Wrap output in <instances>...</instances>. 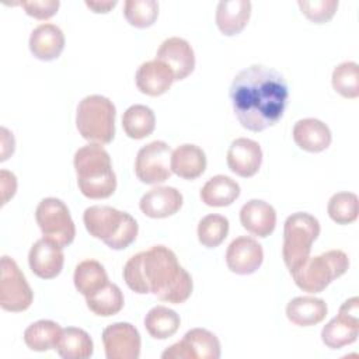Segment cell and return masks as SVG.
<instances>
[{
  "label": "cell",
  "instance_id": "cell-17",
  "mask_svg": "<svg viewBox=\"0 0 359 359\" xmlns=\"http://www.w3.org/2000/svg\"><path fill=\"white\" fill-rule=\"evenodd\" d=\"M240 222L248 233L265 238L275 230L276 212L268 202L251 199L241 206Z\"/></svg>",
  "mask_w": 359,
  "mask_h": 359
},
{
  "label": "cell",
  "instance_id": "cell-21",
  "mask_svg": "<svg viewBox=\"0 0 359 359\" xmlns=\"http://www.w3.org/2000/svg\"><path fill=\"white\" fill-rule=\"evenodd\" d=\"M251 15V1L222 0L216 8V25L226 36L240 34Z\"/></svg>",
  "mask_w": 359,
  "mask_h": 359
},
{
  "label": "cell",
  "instance_id": "cell-25",
  "mask_svg": "<svg viewBox=\"0 0 359 359\" xmlns=\"http://www.w3.org/2000/svg\"><path fill=\"white\" fill-rule=\"evenodd\" d=\"M240 185L227 175H215L201 188V199L205 205L223 208L231 205L240 196Z\"/></svg>",
  "mask_w": 359,
  "mask_h": 359
},
{
  "label": "cell",
  "instance_id": "cell-2",
  "mask_svg": "<svg viewBox=\"0 0 359 359\" xmlns=\"http://www.w3.org/2000/svg\"><path fill=\"white\" fill-rule=\"evenodd\" d=\"M122 275L135 293H153L157 299L172 304L187 302L194 287L191 275L178 264L177 255L164 245H153L130 257Z\"/></svg>",
  "mask_w": 359,
  "mask_h": 359
},
{
  "label": "cell",
  "instance_id": "cell-23",
  "mask_svg": "<svg viewBox=\"0 0 359 359\" xmlns=\"http://www.w3.org/2000/svg\"><path fill=\"white\" fill-rule=\"evenodd\" d=\"M328 313L327 303L320 297L299 296L286 306L287 320L299 327H310L321 323Z\"/></svg>",
  "mask_w": 359,
  "mask_h": 359
},
{
  "label": "cell",
  "instance_id": "cell-11",
  "mask_svg": "<svg viewBox=\"0 0 359 359\" xmlns=\"http://www.w3.org/2000/svg\"><path fill=\"white\" fill-rule=\"evenodd\" d=\"M102 344L107 359H137L142 339L130 323H114L104 328Z\"/></svg>",
  "mask_w": 359,
  "mask_h": 359
},
{
  "label": "cell",
  "instance_id": "cell-19",
  "mask_svg": "<svg viewBox=\"0 0 359 359\" xmlns=\"http://www.w3.org/2000/svg\"><path fill=\"white\" fill-rule=\"evenodd\" d=\"M293 140L304 151L320 153L331 144L332 135L330 128L320 119L304 118L293 126Z\"/></svg>",
  "mask_w": 359,
  "mask_h": 359
},
{
  "label": "cell",
  "instance_id": "cell-12",
  "mask_svg": "<svg viewBox=\"0 0 359 359\" xmlns=\"http://www.w3.org/2000/svg\"><path fill=\"white\" fill-rule=\"evenodd\" d=\"M264 261L262 245L252 237L234 238L226 251L227 268L237 275L254 273Z\"/></svg>",
  "mask_w": 359,
  "mask_h": 359
},
{
  "label": "cell",
  "instance_id": "cell-31",
  "mask_svg": "<svg viewBox=\"0 0 359 359\" xmlns=\"http://www.w3.org/2000/svg\"><path fill=\"white\" fill-rule=\"evenodd\" d=\"M87 307L101 317H111L118 314L123 307V294L118 285L108 282L102 289L86 297Z\"/></svg>",
  "mask_w": 359,
  "mask_h": 359
},
{
  "label": "cell",
  "instance_id": "cell-22",
  "mask_svg": "<svg viewBox=\"0 0 359 359\" xmlns=\"http://www.w3.org/2000/svg\"><path fill=\"white\" fill-rule=\"evenodd\" d=\"M206 170V156L205 151L191 143L178 146L171 153V171L184 178L195 180L201 177Z\"/></svg>",
  "mask_w": 359,
  "mask_h": 359
},
{
  "label": "cell",
  "instance_id": "cell-13",
  "mask_svg": "<svg viewBox=\"0 0 359 359\" xmlns=\"http://www.w3.org/2000/svg\"><path fill=\"white\" fill-rule=\"evenodd\" d=\"M156 59L170 67L174 80H184L195 69V53L188 41L180 36H171L161 42Z\"/></svg>",
  "mask_w": 359,
  "mask_h": 359
},
{
  "label": "cell",
  "instance_id": "cell-34",
  "mask_svg": "<svg viewBox=\"0 0 359 359\" xmlns=\"http://www.w3.org/2000/svg\"><path fill=\"white\" fill-rule=\"evenodd\" d=\"M327 212L337 224L353 223L359 213L358 196L352 192H337L330 198Z\"/></svg>",
  "mask_w": 359,
  "mask_h": 359
},
{
  "label": "cell",
  "instance_id": "cell-15",
  "mask_svg": "<svg viewBox=\"0 0 359 359\" xmlns=\"http://www.w3.org/2000/svg\"><path fill=\"white\" fill-rule=\"evenodd\" d=\"M226 160L231 172L243 178H250L258 172L262 164V150L258 142L238 137L231 142Z\"/></svg>",
  "mask_w": 359,
  "mask_h": 359
},
{
  "label": "cell",
  "instance_id": "cell-41",
  "mask_svg": "<svg viewBox=\"0 0 359 359\" xmlns=\"http://www.w3.org/2000/svg\"><path fill=\"white\" fill-rule=\"evenodd\" d=\"M0 133H1V157H0V160L4 161V160L8 158L10 154L14 153L15 140H14L13 133L7 128H4V126H1Z\"/></svg>",
  "mask_w": 359,
  "mask_h": 359
},
{
  "label": "cell",
  "instance_id": "cell-29",
  "mask_svg": "<svg viewBox=\"0 0 359 359\" xmlns=\"http://www.w3.org/2000/svg\"><path fill=\"white\" fill-rule=\"evenodd\" d=\"M122 128L130 139L139 140L147 137L156 128L154 112L146 105L135 104L123 112Z\"/></svg>",
  "mask_w": 359,
  "mask_h": 359
},
{
  "label": "cell",
  "instance_id": "cell-5",
  "mask_svg": "<svg viewBox=\"0 0 359 359\" xmlns=\"http://www.w3.org/2000/svg\"><path fill=\"white\" fill-rule=\"evenodd\" d=\"M115 115L116 109L109 98L87 95L77 105L76 128L86 140L108 144L115 136Z\"/></svg>",
  "mask_w": 359,
  "mask_h": 359
},
{
  "label": "cell",
  "instance_id": "cell-14",
  "mask_svg": "<svg viewBox=\"0 0 359 359\" xmlns=\"http://www.w3.org/2000/svg\"><path fill=\"white\" fill-rule=\"evenodd\" d=\"M31 271L41 279L56 278L65 264V254L60 245L42 237L34 243L28 254Z\"/></svg>",
  "mask_w": 359,
  "mask_h": 359
},
{
  "label": "cell",
  "instance_id": "cell-26",
  "mask_svg": "<svg viewBox=\"0 0 359 359\" xmlns=\"http://www.w3.org/2000/svg\"><path fill=\"white\" fill-rule=\"evenodd\" d=\"M55 349L63 359H86L93 355L94 345L91 337L84 330L67 327L62 330Z\"/></svg>",
  "mask_w": 359,
  "mask_h": 359
},
{
  "label": "cell",
  "instance_id": "cell-39",
  "mask_svg": "<svg viewBox=\"0 0 359 359\" xmlns=\"http://www.w3.org/2000/svg\"><path fill=\"white\" fill-rule=\"evenodd\" d=\"M0 189H1V205H6L17 191V178L7 170L0 171Z\"/></svg>",
  "mask_w": 359,
  "mask_h": 359
},
{
  "label": "cell",
  "instance_id": "cell-28",
  "mask_svg": "<svg viewBox=\"0 0 359 359\" xmlns=\"http://www.w3.org/2000/svg\"><path fill=\"white\" fill-rule=\"evenodd\" d=\"M62 334V328L52 320H39L32 323L24 331L25 345L35 352L55 349Z\"/></svg>",
  "mask_w": 359,
  "mask_h": 359
},
{
  "label": "cell",
  "instance_id": "cell-6",
  "mask_svg": "<svg viewBox=\"0 0 359 359\" xmlns=\"http://www.w3.org/2000/svg\"><path fill=\"white\" fill-rule=\"evenodd\" d=\"M349 268V258L341 250H330L309 257L299 268L290 272L294 283L304 292L320 293L334 279L342 276Z\"/></svg>",
  "mask_w": 359,
  "mask_h": 359
},
{
  "label": "cell",
  "instance_id": "cell-1",
  "mask_svg": "<svg viewBox=\"0 0 359 359\" xmlns=\"http://www.w3.org/2000/svg\"><path fill=\"white\" fill-rule=\"evenodd\" d=\"M229 94L241 126L251 132H262L283 116L289 88L278 70L264 65H251L236 74Z\"/></svg>",
  "mask_w": 359,
  "mask_h": 359
},
{
  "label": "cell",
  "instance_id": "cell-42",
  "mask_svg": "<svg viewBox=\"0 0 359 359\" xmlns=\"http://www.w3.org/2000/svg\"><path fill=\"white\" fill-rule=\"evenodd\" d=\"M339 313L352 317V318H359V299L358 296H353L342 303L339 307Z\"/></svg>",
  "mask_w": 359,
  "mask_h": 359
},
{
  "label": "cell",
  "instance_id": "cell-33",
  "mask_svg": "<svg viewBox=\"0 0 359 359\" xmlns=\"http://www.w3.org/2000/svg\"><path fill=\"white\" fill-rule=\"evenodd\" d=\"M229 234V220L222 215H208L198 223V240L206 248L220 245Z\"/></svg>",
  "mask_w": 359,
  "mask_h": 359
},
{
  "label": "cell",
  "instance_id": "cell-16",
  "mask_svg": "<svg viewBox=\"0 0 359 359\" xmlns=\"http://www.w3.org/2000/svg\"><path fill=\"white\" fill-rule=\"evenodd\" d=\"M182 206V194L172 187H154L147 191L140 202V210L151 219H164L175 215Z\"/></svg>",
  "mask_w": 359,
  "mask_h": 359
},
{
  "label": "cell",
  "instance_id": "cell-20",
  "mask_svg": "<svg viewBox=\"0 0 359 359\" xmlns=\"http://www.w3.org/2000/svg\"><path fill=\"white\" fill-rule=\"evenodd\" d=\"M65 49V35L55 24L38 25L29 36L31 53L43 62L55 60Z\"/></svg>",
  "mask_w": 359,
  "mask_h": 359
},
{
  "label": "cell",
  "instance_id": "cell-27",
  "mask_svg": "<svg viewBox=\"0 0 359 359\" xmlns=\"http://www.w3.org/2000/svg\"><path fill=\"white\" fill-rule=\"evenodd\" d=\"M73 280L77 292L88 297L108 283V275L98 261L86 259L76 266Z\"/></svg>",
  "mask_w": 359,
  "mask_h": 359
},
{
  "label": "cell",
  "instance_id": "cell-37",
  "mask_svg": "<svg viewBox=\"0 0 359 359\" xmlns=\"http://www.w3.org/2000/svg\"><path fill=\"white\" fill-rule=\"evenodd\" d=\"M297 4L302 13L316 24L330 21L338 8L337 0H299Z\"/></svg>",
  "mask_w": 359,
  "mask_h": 359
},
{
  "label": "cell",
  "instance_id": "cell-8",
  "mask_svg": "<svg viewBox=\"0 0 359 359\" xmlns=\"http://www.w3.org/2000/svg\"><path fill=\"white\" fill-rule=\"evenodd\" d=\"M35 219L45 238L62 248L73 243L76 226L63 201L57 198L42 199L36 206Z\"/></svg>",
  "mask_w": 359,
  "mask_h": 359
},
{
  "label": "cell",
  "instance_id": "cell-18",
  "mask_svg": "<svg viewBox=\"0 0 359 359\" xmlns=\"http://www.w3.org/2000/svg\"><path fill=\"white\" fill-rule=\"evenodd\" d=\"M135 80L139 91L150 97L163 95L175 81L170 67L157 59L142 63L136 72Z\"/></svg>",
  "mask_w": 359,
  "mask_h": 359
},
{
  "label": "cell",
  "instance_id": "cell-32",
  "mask_svg": "<svg viewBox=\"0 0 359 359\" xmlns=\"http://www.w3.org/2000/svg\"><path fill=\"white\" fill-rule=\"evenodd\" d=\"M182 341L189 348L192 359H219L220 358V342L217 337L205 328L189 330Z\"/></svg>",
  "mask_w": 359,
  "mask_h": 359
},
{
  "label": "cell",
  "instance_id": "cell-24",
  "mask_svg": "<svg viewBox=\"0 0 359 359\" xmlns=\"http://www.w3.org/2000/svg\"><path fill=\"white\" fill-rule=\"evenodd\" d=\"M359 335V318L348 317L338 313L331 321H328L321 330V341L330 349H341L351 345Z\"/></svg>",
  "mask_w": 359,
  "mask_h": 359
},
{
  "label": "cell",
  "instance_id": "cell-38",
  "mask_svg": "<svg viewBox=\"0 0 359 359\" xmlns=\"http://www.w3.org/2000/svg\"><path fill=\"white\" fill-rule=\"evenodd\" d=\"M20 4L25 13L36 20H48L53 17L60 6L59 0H29V1H20Z\"/></svg>",
  "mask_w": 359,
  "mask_h": 359
},
{
  "label": "cell",
  "instance_id": "cell-30",
  "mask_svg": "<svg viewBox=\"0 0 359 359\" xmlns=\"http://www.w3.org/2000/svg\"><path fill=\"white\" fill-rule=\"evenodd\" d=\"M180 324V316L165 306L150 309L144 317L146 331L154 339H167L172 337L178 331Z\"/></svg>",
  "mask_w": 359,
  "mask_h": 359
},
{
  "label": "cell",
  "instance_id": "cell-9",
  "mask_svg": "<svg viewBox=\"0 0 359 359\" xmlns=\"http://www.w3.org/2000/svg\"><path fill=\"white\" fill-rule=\"evenodd\" d=\"M0 306L6 311L20 313L27 310L34 300V293L17 262L7 257H1L0 262Z\"/></svg>",
  "mask_w": 359,
  "mask_h": 359
},
{
  "label": "cell",
  "instance_id": "cell-10",
  "mask_svg": "<svg viewBox=\"0 0 359 359\" xmlns=\"http://www.w3.org/2000/svg\"><path fill=\"white\" fill-rule=\"evenodd\" d=\"M171 149L165 142L154 140L143 146L135 160L136 177L149 185L167 181L171 175Z\"/></svg>",
  "mask_w": 359,
  "mask_h": 359
},
{
  "label": "cell",
  "instance_id": "cell-3",
  "mask_svg": "<svg viewBox=\"0 0 359 359\" xmlns=\"http://www.w3.org/2000/svg\"><path fill=\"white\" fill-rule=\"evenodd\" d=\"M74 170L80 192L88 199L109 198L116 189V175L108 151L98 143H88L74 153Z\"/></svg>",
  "mask_w": 359,
  "mask_h": 359
},
{
  "label": "cell",
  "instance_id": "cell-4",
  "mask_svg": "<svg viewBox=\"0 0 359 359\" xmlns=\"http://www.w3.org/2000/svg\"><path fill=\"white\" fill-rule=\"evenodd\" d=\"M83 222L94 238L101 240L112 250L129 247L137 237L139 226L126 212L105 205H94L84 210Z\"/></svg>",
  "mask_w": 359,
  "mask_h": 359
},
{
  "label": "cell",
  "instance_id": "cell-40",
  "mask_svg": "<svg viewBox=\"0 0 359 359\" xmlns=\"http://www.w3.org/2000/svg\"><path fill=\"white\" fill-rule=\"evenodd\" d=\"M161 358L163 359H192V355H191L187 344L181 339V341L172 344L171 346H168L161 353Z\"/></svg>",
  "mask_w": 359,
  "mask_h": 359
},
{
  "label": "cell",
  "instance_id": "cell-35",
  "mask_svg": "<svg viewBox=\"0 0 359 359\" xmlns=\"http://www.w3.org/2000/svg\"><path fill=\"white\" fill-rule=\"evenodd\" d=\"M334 90L345 98L359 97V66L355 62L339 63L331 77Z\"/></svg>",
  "mask_w": 359,
  "mask_h": 359
},
{
  "label": "cell",
  "instance_id": "cell-36",
  "mask_svg": "<svg viewBox=\"0 0 359 359\" xmlns=\"http://www.w3.org/2000/svg\"><path fill=\"white\" fill-rule=\"evenodd\" d=\"M123 15L132 27L147 28L157 20L158 3L156 0H126Z\"/></svg>",
  "mask_w": 359,
  "mask_h": 359
},
{
  "label": "cell",
  "instance_id": "cell-7",
  "mask_svg": "<svg viewBox=\"0 0 359 359\" xmlns=\"http://www.w3.org/2000/svg\"><path fill=\"white\" fill-rule=\"evenodd\" d=\"M318 236L320 223L310 213L296 212L285 220L282 255L289 272H293L310 257L311 245Z\"/></svg>",
  "mask_w": 359,
  "mask_h": 359
},
{
  "label": "cell",
  "instance_id": "cell-43",
  "mask_svg": "<svg viewBox=\"0 0 359 359\" xmlns=\"http://www.w3.org/2000/svg\"><path fill=\"white\" fill-rule=\"evenodd\" d=\"M86 6L91 8L94 13H108L111 8L116 6V0H87Z\"/></svg>",
  "mask_w": 359,
  "mask_h": 359
}]
</instances>
